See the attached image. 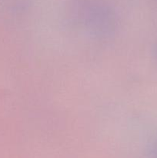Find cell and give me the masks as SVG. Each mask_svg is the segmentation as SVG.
<instances>
[{"instance_id":"cell-1","label":"cell","mask_w":157,"mask_h":158,"mask_svg":"<svg viewBox=\"0 0 157 158\" xmlns=\"http://www.w3.org/2000/svg\"><path fill=\"white\" fill-rule=\"evenodd\" d=\"M149 158H157V148H155V151H153V152L151 154L150 157Z\"/></svg>"}]
</instances>
